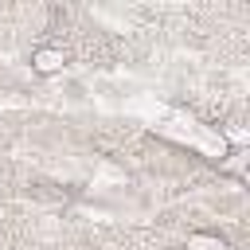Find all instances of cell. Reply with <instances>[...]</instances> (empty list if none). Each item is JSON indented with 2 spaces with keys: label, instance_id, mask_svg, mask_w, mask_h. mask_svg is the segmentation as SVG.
<instances>
[{
  "label": "cell",
  "instance_id": "cell-1",
  "mask_svg": "<svg viewBox=\"0 0 250 250\" xmlns=\"http://www.w3.org/2000/svg\"><path fill=\"white\" fill-rule=\"evenodd\" d=\"M62 66H66V51L62 47H51L47 43V47H35L31 51V70L35 74H59Z\"/></svg>",
  "mask_w": 250,
  "mask_h": 250
},
{
  "label": "cell",
  "instance_id": "cell-2",
  "mask_svg": "<svg viewBox=\"0 0 250 250\" xmlns=\"http://www.w3.org/2000/svg\"><path fill=\"white\" fill-rule=\"evenodd\" d=\"M188 250H227L223 238H207V234H188Z\"/></svg>",
  "mask_w": 250,
  "mask_h": 250
}]
</instances>
